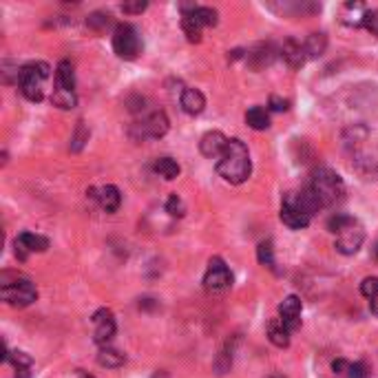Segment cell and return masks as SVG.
I'll return each mask as SVG.
<instances>
[{"instance_id":"1","label":"cell","mask_w":378,"mask_h":378,"mask_svg":"<svg viewBox=\"0 0 378 378\" xmlns=\"http://www.w3.org/2000/svg\"><path fill=\"white\" fill-rule=\"evenodd\" d=\"M321 210V204L315 195H312L310 188L303 190H294L284 195V202H281V221L288 228H305L310 226V221L315 219V215Z\"/></svg>"},{"instance_id":"2","label":"cell","mask_w":378,"mask_h":378,"mask_svg":"<svg viewBox=\"0 0 378 378\" xmlns=\"http://www.w3.org/2000/svg\"><path fill=\"white\" fill-rule=\"evenodd\" d=\"M217 173L226 179L228 184H243L252 173V161L250 151L241 140H230L228 149L217 159Z\"/></svg>"},{"instance_id":"3","label":"cell","mask_w":378,"mask_h":378,"mask_svg":"<svg viewBox=\"0 0 378 378\" xmlns=\"http://www.w3.org/2000/svg\"><path fill=\"white\" fill-rule=\"evenodd\" d=\"M327 228L334 233V237H336L334 245L341 255H356L365 241L363 226H360L358 219H354L350 215H334L330 221H327Z\"/></svg>"},{"instance_id":"4","label":"cell","mask_w":378,"mask_h":378,"mask_svg":"<svg viewBox=\"0 0 378 378\" xmlns=\"http://www.w3.org/2000/svg\"><path fill=\"white\" fill-rule=\"evenodd\" d=\"M312 190V195L317 197L321 208H330L336 206L343 195H345V184H343V177L330 169H319L312 175V182L307 186Z\"/></svg>"},{"instance_id":"5","label":"cell","mask_w":378,"mask_h":378,"mask_svg":"<svg viewBox=\"0 0 378 378\" xmlns=\"http://www.w3.org/2000/svg\"><path fill=\"white\" fill-rule=\"evenodd\" d=\"M49 75H51V69L47 62H29L20 69L18 87L29 102H42Z\"/></svg>"},{"instance_id":"6","label":"cell","mask_w":378,"mask_h":378,"mask_svg":"<svg viewBox=\"0 0 378 378\" xmlns=\"http://www.w3.org/2000/svg\"><path fill=\"white\" fill-rule=\"evenodd\" d=\"M51 102L58 109L69 111L75 106L78 97H75V71L73 64L69 60H62L56 69V89L51 95Z\"/></svg>"},{"instance_id":"7","label":"cell","mask_w":378,"mask_h":378,"mask_svg":"<svg viewBox=\"0 0 378 378\" xmlns=\"http://www.w3.org/2000/svg\"><path fill=\"white\" fill-rule=\"evenodd\" d=\"M3 301L13 305V307H27L38 299V290L34 286V281L27 276H16L13 281H3Z\"/></svg>"},{"instance_id":"8","label":"cell","mask_w":378,"mask_h":378,"mask_svg":"<svg viewBox=\"0 0 378 378\" xmlns=\"http://www.w3.org/2000/svg\"><path fill=\"white\" fill-rule=\"evenodd\" d=\"M215 25H217V11L210 7H190L182 16V29L190 42H200L202 29Z\"/></svg>"},{"instance_id":"9","label":"cell","mask_w":378,"mask_h":378,"mask_svg":"<svg viewBox=\"0 0 378 378\" xmlns=\"http://www.w3.org/2000/svg\"><path fill=\"white\" fill-rule=\"evenodd\" d=\"M113 51L118 54L122 60H135L142 51V38H140V31L128 25L122 23L115 27L113 31Z\"/></svg>"},{"instance_id":"10","label":"cell","mask_w":378,"mask_h":378,"mask_svg":"<svg viewBox=\"0 0 378 378\" xmlns=\"http://www.w3.org/2000/svg\"><path fill=\"white\" fill-rule=\"evenodd\" d=\"M204 288L212 294H219V292H226L233 288V272H230V268L224 264V259H219V257L210 259L208 270L204 274Z\"/></svg>"},{"instance_id":"11","label":"cell","mask_w":378,"mask_h":378,"mask_svg":"<svg viewBox=\"0 0 378 378\" xmlns=\"http://www.w3.org/2000/svg\"><path fill=\"white\" fill-rule=\"evenodd\" d=\"M115 330H118V323H115L113 312L106 310V307L97 310L93 315V339H95V343L100 345V348H109L113 336H115Z\"/></svg>"},{"instance_id":"12","label":"cell","mask_w":378,"mask_h":378,"mask_svg":"<svg viewBox=\"0 0 378 378\" xmlns=\"http://www.w3.org/2000/svg\"><path fill=\"white\" fill-rule=\"evenodd\" d=\"M135 130L142 140H159L169 133V118L164 111H153L146 118H142V122L135 124Z\"/></svg>"},{"instance_id":"13","label":"cell","mask_w":378,"mask_h":378,"mask_svg":"<svg viewBox=\"0 0 378 378\" xmlns=\"http://www.w3.org/2000/svg\"><path fill=\"white\" fill-rule=\"evenodd\" d=\"M301 312H303L301 299L290 294V297H286L281 305H279V319H281V323L290 332H297L301 327Z\"/></svg>"},{"instance_id":"14","label":"cell","mask_w":378,"mask_h":378,"mask_svg":"<svg viewBox=\"0 0 378 378\" xmlns=\"http://www.w3.org/2000/svg\"><path fill=\"white\" fill-rule=\"evenodd\" d=\"M49 250V239L36 233H23L16 237V255H18L23 261L34 255V252H47Z\"/></svg>"},{"instance_id":"15","label":"cell","mask_w":378,"mask_h":378,"mask_svg":"<svg viewBox=\"0 0 378 378\" xmlns=\"http://www.w3.org/2000/svg\"><path fill=\"white\" fill-rule=\"evenodd\" d=\"M228 138L224 133H219V130H210V133H206L200 142V151L204 157L208 159H219L224 155V151L228 149Z\"/></svg>"},{"instance_id":"16","label":"cell","mask_w":378,"mask_h":378,"mask_svg":"<svg viewBox=\"0 0 378 378\" xmlns=\"http://www.w3.org/2000/svg\"><path fill=\"white\" fill-rule=\"evenodd\" d=\"M91 193V197L93 200L100 204V208L102 210H106V212H118V208H120V204H122V195H120V190L115 188V186H102V188H93V190H89Z\"/></svg>"},{"instance_id":"17","label":"cell","mask_w":378,"mask_h":378,"mask_svg":"<svg viewBox=\"0 0 378 378\" xmlns=\"http://www.w3.org/2000/svg\"><path fill=\"white\" fill-rule=\"evenodd\" d=\"M281 58L288 62V67L292 69H301L305 60H307V54H305V47L299 42V40H294V38H288L281 47Z\"/></svg>"},{"instance_id":"18","label":"cell","mask_w":378,"mask_h":378,"mask_svg":"<svg viewBox=\"0 0 378 378\" xmlns=\"http://www.w3.org/2000/svg\"><path fill=\"white\" fill-rule=\"evenodd\" d=\"M179 104L188 115H200L206 109V97L200 89H186L179 97Z\"/></svg>"},{"instance_id":"19","label":"cell","mask_w":378,"mask_h":378,"mask_svg":"<svg viewBox=\"0 0 378 378\" xmlns=\"http://www.w3.org/2000/svg\"><path fill=\"white\" fill-rule=\"evenodd\" d=\"M367 11L370 9H365L363 3H348V5H343L341 20L348 25V27H363Z\"/></svg>"},{"instance_id":"20","label":"cell","mask_w":378,"mask_h":378,"mask_svg":"<svg viewBox=\"0 0 378 378\" xmlns=\"http://www.w3.org/2000/svg\"><path fill=\"white\" fill-rule=\"evenodd\" d=\"M272 60H274V47L270 42L268 44H257L248 54V62L255 71L268 67V64H272Z\"/></svg>"},{"instance_id":"21","label":"cell","mask_w":378,"mask_h":378,"mask_svg":"<svg viewBox=\"0 0 378 378\" xmlns=\"http://www.w3.org/2000/svg\"><path fill=\"white\" fill-rule=\"evenodd\" d=\"M290 330L281 323V319H272L268 323V339L276 345V348H288L290 345Z\"/></svg>"},{"instance_id":"22","label":"cell","mask_w":378,"mask_h":378,"mask_svg":"<svg viewBox=\"0 0 378 378\" xmlns=\"http://www.w3.org/2000/svg\"><path fill=\"white\" fill-rule=\"evenodd\" d=\"M245 122L255 130H266L270 126V115L264 106H252L245 113Z\"/></svg>"},{"instance_id":"23","label":"cell","mask_w":378,"mask_h":378,"mask_svg":"<svg viewBox=\"0 0 378 378\" xmlns=\"http://www.w3.org/2000/svg\"><path fill=\"white\" fill-rule=\"evenodd\" d=\"M155 173L159 175V177H164V179H175V177H179V173H182V169H179V164L173 159V157H159L157 161H155Z\"/></svg>"},{"instance_id":"24","label":"cell","mask_w":378,"mask_h":378,"mask_svg":"<svg viewBox=\"0 0 378 378\" xmlns=\"http://www.w3.org/2000/svg\"><path fill=\"white\" fill-rule=\"evenodd\" d=\"M303 47H305L307 58H321L327 49V38H325V34H310L307 40L303 42Z\"/></svg>"},{"instance_id":"25","label":"cell","mask_w":378,"mask_h":378,"mask_svg":"<svg viewBox=\"0 0 378 378\" xmlns=\"http://www.w3.org/2000/svg\"><path fill=\"white\" fill-rule=\"evenodd\" d=\"M9 360L16 367V378H29V372H31V358L25 354V352H11L9 354Z\"/></svg>"},{"instance_id":"26","label":"cell","mask_w":378,"mask_h":378,"mask_svg":"<svg viewBox=\"0 0 378 378\" xmlns=\"http://www.w3.org/2000/svg\"><path fill=\"white\" fill-rule=\"evenodd\" d=\"M97 360H100V365H104V367H120L126 358H124V354L115 352V350H111V348H102V350H100V356H97Z\"/></svg>"},{"instance_id":"27","label":"cell","mask_w":378,"mask_h":378,"mask_svg":"<svg viewBox=\"0 0 378 378\" xmlns=\"http://www.w3.org/2000/svg\"><path fill=\"white\" fill-rule=\"evenodd\" d=\"M257 259L261 266H268V268H274V248H272V241H261L259 248H257Z\"/></svg>"},{"instance_id":"28","label":"cell","mask_w":378,"mask_h":378,"mask_svg":"<svg viewBox=\"0 0 378 378\" xmlns=\"http://www.w3.org/2000/svg\"><path fill=\"white\" fill-rule=\"evenodd\" d=\"M166 212L171 217H184L186 215V204L182 202L179 195H171L169 202H166Z\"/></svg>"},{"instance_id":"29","label":"cell","mask_w":378,"mask_h":378,"mask_svg":"<svg viewBox=\"0 0 378 378\" xmlns=\"http://www.w3.org/2000/svg\"><path fill=\"white\" fill-rule=\"evenodd\" d=\"M360 294H363L365 299H376L378 297V276H367L363 279V284H360Z\"/></svg>"},{"instance_id":"30","label":"cell","mask_w":378,"mask_h":378,"mask_svg":"<svg viewBox=\"0 0 378 378\" xmlns=\"http://www.w3.org/2000/svg\"><path fill=\"white\" fill-rule=\"evenodd\" d=\"M363 27L370 31L372 36H376V38H378V9H372V11H367Z\"/></svg>"},{"instance_id":"31","label":"cell","mask_w":378,"mask_h":378,"mask_svg":"<svg viewBox=\"0 0 378 378\" xmlns=\"http://www.w3.org/2000/svg\"><path fill=\"white\" fill-rule=\"evenodd\" d=\"M348 376L350 378H367V365L365 363H350Z\"/></svg>"},{"instance_id":"32","label":"cell","mask_w":378,"mask_h":378,"mask_svg":"<svg viewBox=\"0 0 378 378\" xmlns=\"http://www.w3.org/2000/svg\"><path fill=\"white\" fill-rule=\"evenodd\" d=\"M82 140H89V130H85L82 122H78V133H75V138H73V142H75V149H73V151H80V146L85 144Z\"/></svg>"},{"instance_id":"33","label":"cell","mask_w":378,"mask_h":378,"mask_svg":"<svg viewBox=\"0 0 378 378\" xmlns=\"http://www.w3.org/2000/svg\"><path fill=\"white\" fill-rule=\"evenodd\" d=\"M146 7H149V3H142V0H140V3H126V5H122V11L124 13H142Z\"/></svg>"},{"instance_id":"34","label":"cell","mask_w":378,"mask_h":378,"mask_svg":"<svg viewBox=\"0 0 378 378\" xmlns=\"http://www.w3.org/2000/svg\"><path fill=\"white\" fill-rule=\"evenodd\" d=\"M270 109L272 111H288V100H281V97L272 95L270 97Z\"/></svg>"},{"instance_id":"35","label":"cell","mask_w":378,"mask_h":378,"mask_svg":"<svg viewBox=\"0 0 378 378\" xmlns=\"http://www.w3.org/2000/svg\"><path fill=\"white\" fill-rule=\"evenodd\" d=\"M370 310H372V315H374V317H378V297L370 301Z\"/></svg>"},{"instance_id":"36","label":"cell","mask_w":378,"mask_h":378,"mask_svg":"<svg viewBox=\"0 0 378 378\" xmlns=\"http://www.w3.org/2000/svg\"><path fill=\"white\" fill-rule=\"evenodd\" d=\"M85 378H91V376H85Z\"/></svg>"}]
</instances>
